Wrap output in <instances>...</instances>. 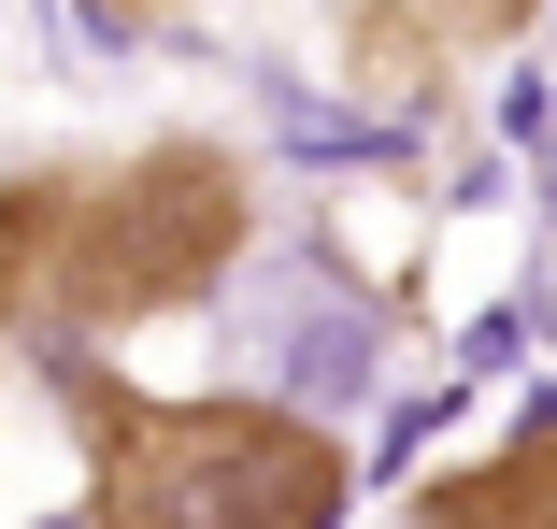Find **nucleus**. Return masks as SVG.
<instances>
[{
	"instance_id": "obj_2",
	"label": "nucleus",
	"mask_w": 557,
	"mask_h": 529,
	"mask_svg": "<svg viewBox=\"0 0 557 529\" xmlns=\"http://www.w3.org/2000/svg\"><path fill=\"white\" fill-rule=\"evenodd\" d=\"M258 244V172L230 144H129L115 172H86L72 186V230H58V272H44V330L58 344H115L144 330V315H186L244 272Z\"/></svg>"
},
{
	"instance_id": "obj_4",
	"label": "nucleus",
	"mask_w": 557,
	"mask_h": 529,
	"mask_svg": "<svg viewBox=\"0 0 557 529\" xmlns=\"http://www.w3.org/2000/svg\"><path fill=\"white\" fill-rule=\"evenodd\" d=\"M414 529H557V401L529 415V430H500L486 458L429 472L414 487Z\"/></svg>"
},
{
	"instance_id": "obj_5",
	"label": "nucleus",
	"mask_w": 557,
	"mask_h": 529,
	"mask_svg": "<svg viewBox=\"0 0 557 529\" xmlns=\"http://www.w3.org/2000/svg\"><path fill=\"white\" fill-rule=\"evenodd\" d=\"M72 186L86 172H0V330H44V272H58V230H72Z\"/></svg>"
},
{
	"instance_id": "obj_3",
	"label": "nucleus",
	"mask_w": 557,
	"mask_h": 529,
	"mask_svg": "<svg viewBox=\"0 0 557 529\" xmlns=\"http://www.w3.org/2000/svg\"><path fill=\"white\" fill-rule=\"evenodd\" d=\"M529 15H543V0H329V58H344L358 100H443Z\"/></svg>"
},
{
	"instance_id": "obj_6",
	"label": "nucleus",
	"mask_w": 557,
	"mask_h": 529,
	"mask_svg": "<svg viewBox=\"0 0 557 529\" xmlns=\"http://www.w3.org/2000/svg\"><path fill=\"white\" fill-rule=\"evenodd\" d=\"M86 15H115V29H158V15H172V0H86Z\"/></svg>"
},
{
	"instance_id": "obj_1",
	"label": "nucleus",
	"mask_w": 557,
	"mask_h": 529,
	"mask_svg": "<svg viewBox=\"0 0 557 529\" xmlns=\"http://www.w3.org/2000/svg\"><path fill=\"white\" fill-rule=\"evenodd\" d=\"M72 444H86V529H344L358 458L286 401H158L115 358H44Z\"/></svg>"
}]
</instances>
